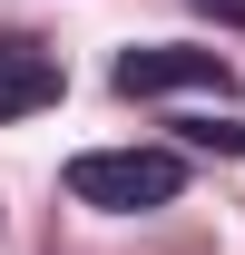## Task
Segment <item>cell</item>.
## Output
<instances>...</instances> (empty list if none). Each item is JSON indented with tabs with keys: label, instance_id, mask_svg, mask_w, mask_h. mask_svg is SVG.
I'll use <instances>...</instances> for the list:
<instances>
[{
	"label": "cell",
	"instance_id": "277c9868",
	"mask_svg": "<svg viewBox=\"0 0 245 255\" xmlns=\"http://www.w3.org/2000/svg\"><path fill=\"white\" fill-rule=\"evenodd\" d=\"M177 137L206 157H245V118H177Z\"/></svg>",
	"mask_w": 245,
	"mask_h": 255
},
{
	"label": "cell",
	"instance_id": "5b68a950",
	"mask_svg": "<svg viewBox=\"0 0 245 255\" xmlns=\"http://www.w3.org/2000/svg\"><path fill=\"white\" fill-rule=\"evenodd\" d=\"M196 20H216V30H245V0H186Z\"/></svg>",
	"mask_w": 245,
	"mask_h": 255
},
{
	"label": "cell",
	"instance_id": "7a4b0ae2",
	"mask_svg": "<svg viewBox=\"0 0 245 255\" xmlns=\"http://www.w3.org/2000/svg\"><path fill=\"white\" fill-rule=\"evenodd\" d=\"M108 89H118V98H177V89L236 98V69L216 59V49H186V39H137V49H118Z\"/></svg>",
	"mask_w": 245,
	"mask_h": 255
},
{
	"label": "cell",
	"instance_id": "3957f363",
	"mask_svg": "<svg viewBox=\"0 0 245 255\" xmlns=\"http://www.w3.org/2000/svg\"><path fill=\"white\" fill-rule=\"evenodd\" d=\"M59 89H69V69H59V49H49V39L0 30V128H10V118H39Z\"/></svg>",
	"mask_w": 245,
	"mask_h": 255
},
{
	"label": "cell",
	"instance_id": "6da1fadb",
	"mask_svg": "<svg viewBox=\"0 0 245 255\" xmlns=\"http://www.w3.org/2000/svg\"><path fill=\"white\" fill-rule=\"evenodd\" d=\"M59 187L89 216H157V206L186 196V157L177 147H89V157H69Z\"/></svg>",
	"mask_w": 245,
	"mask_h": 255
}]
</instances>
